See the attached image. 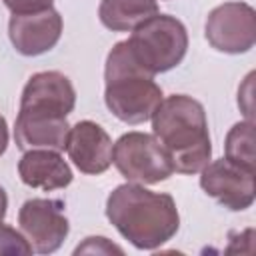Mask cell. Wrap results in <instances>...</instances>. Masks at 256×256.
Instances as JSON below:
<instances>
[{
    "label": "cell",
    "instance_id": "cell-1",
    "mask_svg": "<svg viewBox=\"0 0 256 256\" xmlns=\"http://www.w3.org/2000/svg\"><path fill=\"white\" fill-rule=\"evenodd\" d=\"M106 216L126 240L142 250H154L168 242L180 224L172 196L150 192L138 184L118 186L108 196Z\"/></svg>",
    "mask_w": 256,
    "mask_h": 256
},
{
    "label": "cell",
    "instance_id": "cell-2",
    "mask_svg": "<svg viewBox=\"0 0 256 256\" xmlns=\"http://www.w3.org/2000/svg\"><path fill=\"white\" fill-rule=\"evenodd\" d=\"M152 128L176 172L194 174L208 164L212 146L206 114L198 100L184 94L162 100L152 114Z\"/></svg>",
    "mask_w": 256,
    "mask_h": 256
},
{
    "label": "cell",
    "instance_id": "cell-3",
    "mask_svg": "<svg viewBox=\"0 0 256 256\" xmlns=\"http://www.w3.org/2000/svg\"><path fill=\"white\" fill-rule=\"evenodd\" d=\"M106 106L116 118L140 124L152 118L162 102V90L152 76L136 62L128 42H118L106 60Z\"/></svg>",
    "mask_w": 256,
    "mask_h": 256
},
{
    "label": "cell",
    "instance_id": "cell-4",
    "mask_svg": "<svg viewBox=\"0 0 256 256\" xmlns=\"http://www.w3.org/2000/svg\"><path fill=\"white\" fill-rule=\"evenodd\" d=\"M126 42L136 62L154 76L180 64L188 48V34L180 20L156 14L136 26Z\"/></svg>",
    "mask_w": 256,
    "mask_h": 256
},
{
    "label": "cell",
    "instance_id": "cell-5",
    "mask_svg": "<svg viewBox=\"0 0 256 256\" xmlns=\"http://www.w3.org/2000/svg\"><path fill=\"white\" fill-rule=\"evenodd\" d=\"M112 162L126 180L140 184L166 180L174 172V164L166 148L158 138L144 132L124 134L112 148Z\"/></svg>",
    "mask_w": 256,
    "mask_h": 256
},
{
    "label": "cell",
    "instance_id": "cell-6",
    "mask_svg": "<svg viewBox=\"0 0 256 256\" xmlns=\"http://www.w3.org/2000/svg\"><path fill=\"white\" fill-rule=\"evenodd\" d=\"M208 42L228 54H240L254 46L256 40V14L244 2H226L214 8L206 20Z\"/></svg>",
    "mask_w": 256,
    "mask_h": 256
},
{
    "label": "cell",
    "instance_id": "cell-7",
    "mask_svg": "<svg viewBox=\"0 0 256 256\" xmlns=\"http://www.w3.org/2000/svg\"><path fill=\"white\" fill-rule=\"evenodd\" d=\"M18 222L34 252L50 254L60 248L68 236V220L62 212V202L34 198L22 204Z\"/></svg>",
    "mask_w": 256,
    "mask_h": 256
},
{
    "label": "cell",
    "instance_id": "cell-8",
    "mask_svg": "<svg viewBox=\"0 0 256 256\" xmlns=\"http://www.w3.org/2000/svg\"><path fill=\"white\" fill-rule=\"evenodd\" d=\"M200 186L230 210H246L254 202V170H246L228 158L202 168Z\"/></svg>",
    "mask_w": 256,
    "mask_h": 256
},
{
    "label": "cell",
    "instance_id": "cell-9",
    "mask_svg": "<svg viewBox=\"0 0 256 256\" xmlns=\"http://www.w3.org/2000/svg\"><path fill=\"white\" fill-rule=\"evenodd\" d=\"M76 102L74 86L60 72H38L24 86L20 112L66 118Z\"/></svg>",
    "mask_w": 256,
    "mask_h": 256
},
{
    "label": "cell",
    "instance_id": "cell-10",
    "mask_svg": "<svg viewBox=\"0 0 256 256\" xmlns=\"http://www.w3.org/2000/svg\"><path fill=\"white\" fill-rule=\"evenodd\" d=\"M8 32L14 48L20 54L38 56L54 48L58 42L62 32V18L52 8L30 14H14L10 18Z\"/></svg>",
    "mask_w": 256,
    "mask_h": 256
},
{
    "label": "cell",
    "instance_id": "cell-11",
    "mask_svg": "<svg viewBox=\"0 0 256 256\" xmlns=\"http://www.w3.org/2000/svg\"><path fill=\"white\" fill-rule=\"evenodd\" d=\"M66 150L84 174H100L112 164V140L102 126L90 120H82L70 128Z\"/></svg>",
    "mask_w": 256,
    "mask_h": 256
},
{
    "label": "cell",
    "instance_id": "cell-12",
    "mask_svg": "<svg viewBox=\"0 0 256 256\" xmlns=\"http://www.w3.org/2000/svg\"><path fill=\"white\" fill-rule=\"evenodd\" d=\"M68 132L70 126L66 118H56V116H38V114L20 112L14 124V140L16 146L22 150H32V148L64 150Z\"/></svg>",
    "mask_w": 256,
    "mask_h": 256
},
{
    "label": "cell",
    "instance_id": "cell-13",
    "mask_svg": "<svg viewBox=\"0 0 256 256\" xmlns=\"http://www.w3.org/2000/svg\"><path fill=\"white\" fill-rule=\"evenodd\" d=\"M20 178L26 186L58 190L72 182V170L56 150H28L18 164Z\"/></svg>",
    "mask_w": 256,
    "mask_h": 256
},
{
    "label": "cell",
    "instance_id": "cell-14",
    "mask_svg": "<svg viewBox=\"0 0 256 256\" xmlns=\"http://www.w3.org/2000/svg\"><path fill=\"white\" fill-rule=\"evenodd\" d=\"M98 14L106 28L126 32L156 16L158 4L156 0H102Z\"/></svg>",
    "mask_w": 256,
    "mask_h": 256
},
{
    "label": "cell",
    "instance_id": "cell-15",
    "mask_svg": "<svg viewBox=\"0 0 256 256\" xmlns=\"http://www.w3.org/2000/svg\"><path fill=\"white\" fill-rule=\"evenodd\" d=\"M226 158L246 170H254V126H252V120L240 122L228 132Z\"/></svg>",
    "mask_w": 256,
    "mask_h": 256
},
{
    "label": "cell",
    "instance_id": "cell-16",
    "mask_svg": "<svg viewBox=\"0 0 256 256\" xmlns=\"http://www.w3.org/2000/svg\"><path fill=\"white\" fill-rule=\"evenodd\" d=\"M30 252L32 246L20 232L0 224V254H30Z\"/></svg>",
    "mask_w": 256,
    "mask_h": 256
},
{
    "label": "cell",
    "instance_id": "cell-17",
    "mask_svg": "<svg viewBox=\"0 0 256 256\" xmlns=\"http://www.w3.org/2000/svg\"><path fill=\"white\" fill-rule=\"evenodd\" d=\"M112 252L122 254V248L116 246V244H112V242H108L102 236H98V238H94V236L92 238H86V242L80 244L74 250V254H112Z\"/></svg>",
    "mask_w": 256,
    "mask_h": 256
},
{
    "label": "cell",
    "instance_id": "cell-18",
    "mask_svg": "<svg viewBox=\"0 0 256 256\" xmlns=\"http://www.w3.org/2000/svg\"><path fill=\"white\" fill-rule=\"evenodd\" d=\"M4 4L14 14H30V12H40L50 8L52 0H4Z\"/></svg>",
    "mask_w": 256,
    "mask_h": 256
},
{
    "label": "cell",
    "instance_id": "cell-19",
    "mask_svg": "<svg viewBox=\"0 0 256 256\" xmlns=\"http://www.w3.org/2000/svg\"><path fill=\"white\" fill-rule=\"evenodd\" d=\"M6 146H8V128L4 116H0V154H4Z\"/></svg>",
    "mask_w": 256,
    "mask_h": 256
},
{
    "label": "cell",
    "instance_id": "cell-20",
    "mask_svg": "<svg viewBox=\"0 0 256 256\" xmlns=\"http://www.w3.org/2000/svg\"><path fill=\"white\" fill-rule=\"evenodd\" d=\"M6 208H8V198H6V192H4V188L0 186V220L6 216Z\"/></svg>",
    "mask_w": 256,
    "mask_h": 256
}]
</instances>
